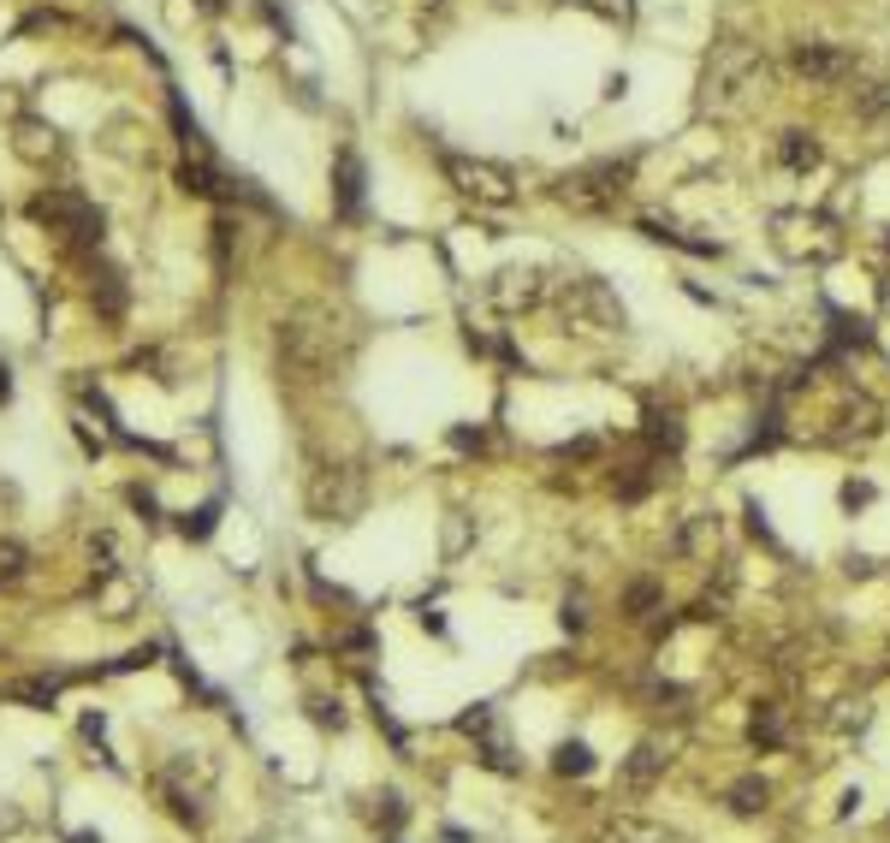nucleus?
Instances as JSON below:
<instances>
[{
    "instance_id": "34",
    "label": "nucleus",
    "mask_w": 890,
    "mask_h": 843,
    "mask_svg": "<svg viewBox=\"0 0 890 843\" xmlns=\"http://www.w3.org/2000/svg\"><path fill=\"white\" fill-rule=\"evenodd\" d=\"M416 7H440V0H416Z\"/></svg>"
},
{
    "instance_id": "3",
    "label": "nucleus",
    "mask_w": 890,
    "mask_h": 843,
    "mask_svg": "<svg viewBox=\"0 0 890 843\" xmlns=\"http://www.w3.org/2000/svg\"><path fill=\"white\" fill-rule=\"evenodd\" d=\"M30 220L48 226V232H54L66 250H78V256H96V250H101V226H107V220H101V208L89 203V196L66 191V184L36 191L30 196Z\"/></svg>"
},
{
    "instance_id": "23",
    "label": "nucleus",
    "mask_w": 890,
    "mask_h": 843,
    "mask_svg": "<svg viewBox=\"0 0 890 843\" xmlns=\"http://www.w3.org/2000/svg\"><path fill=\"white\" fill-rule=\"evenodd\" d=\"M214 511H220V506H196V511H185L178 535H185V540H208V535H214Z\"/></svg>"
},
{
    "instance_id": "22",
    "label": "nucleus",
    "mask_w": 890,
    "mask_h": 843,
    "mask_svg": "<svg viewBox=\"0 0 890 843\" xmlns=\"http://www.w3.org/2000/svg\"><path fill=\"white\" fill-rule=\"evenodd\" d=\"M730 808L736 814H760L766 808V784H760V778H742V784L730 790Z\"/></svg>"
},
{
    "instance_id": "9",
    "label": "nucleus",
    "mask_w": 890,
    "mask_h": 843,
    "mask_svg": "<svg viewBox=\"0 0 890 843\" xmlns=\"http://www.w3.org/2000/svg\"><path fill=\"white\" fill-rule=\"evenodd\" d=\"M778 250L790 261H825L837 250V232L819 220V214H778Z\"/></svg>"
},
{
    "instance_id": "12",
    "label": "nucleus",
    "mask_w": 890,
    "mask_h": 843,
    "mask_svg": "<svg viewBox=\"0 0 890 843\" xmlns=\"http://www.w3.org/2000/svg\"><path fill=\"white\" fill-rule=\"evenodd\" d=\"M12 155L30 161V167H48V161L66 155V143H60V131L48 119H36V113H24V119H12Z\"/></svg>"
},
{
    "instance_id": "17",
    "label": "nucleus",
    "mask_w": 890,
    "mask_h": 843,
    "mask_svg": "<svg viewBox=\"0 0 890 843\" xmlns=\"http://www.w3.org/2000/svg\"><path fill=\"white\" fill-rule=\"evenodd\" d=\"M861 345H873V327L861 316L831 309V345H825V357H843V350H861Z\"/></svg>"
},
{
    "instance_id": "5",
    "label": "nucleus",
    "mask_w": 890,
    "mask_h": 843,
    "mask_svg": "<svg viewBox=\"0 0 890 843\" xmlns=\"http://www.w3.org/2000/svg\"><path fill=\"white\" fill-rule=\"evenodd\" d=\"M630 179H635V161H588V167L564 173L552 184V196L570 214H612L630 196Z\"/></svg>"
},
{
    "instance_id": "35",
    "label": "nucleus",
    "mask_w": 890,
    "mask_h": 843,
    "mask_svg": "<svg viewBox=\"0 0 890 843\" xmlns=\"http://www.w3.org/2000/svg\"><path fill=\"white\" fill-rule=\"evenodd\" d=\"M386 843H398V838H386Z\"/></svg>"
},
{
    "instance_id": "27",
    "label": "nucleus",
    "mask_w": 890,
    "mask_h": 843,
    "mask_svg": "<svg viewBox=\"0 0 890 843\" xmlns=\"http://www.w3.org/2000/svg\"><path fill=\"white\" fill-rule=\"evenodd\" d=\"M612 843H671L659 826H641V820H623L618 832H612Z\"/></svg>"
},
{
    "instance_id": "25",
    "label": "nucleus",
    "mask_w": 890,
    "mask_h": 843,
    "mask_svg": "<svg viewBox=\"0 0 890 843\" xmlns=\"http://www.w3.org/2000/svg\"><path fill=\"white\" fill-rule=\"evenodd\" d=\"M701 547H719V523L712 518H695L683 528V552H701Z\"/></svg>"
},
{
    "instance_id": "13",
    "label": "nucleus",
    "mask_w": 890,
    "mask_h": 843,
    "mask_svg": "<svg viewBox=\"0 0 890 843\" xmlns=\"http://www.w3.org/2000/svg\"><path fill=\"white\" fill-rule=\"evenodd\" d=\"M457 731H463V737H481V761H487V766H499V772H517L511 742H505V731H499V713H493V707L463 713V719H457Z\"/></svg>"
},
{
    "instance_id": "15",
    "label": "nucleus",
    "mask_w": 890,
    "mask_h": 843,
    "mask_svg": "<svg viewBox=\"0 0 890 843\" xmlns=\"http://www.w3.org/2000/svg\"><path fill=\"white\" fill-rule=\"evenodd\" d=\"M641 232L653 238V244H671V250H689V256H719V238H689L683 232V226H671V220H653V214H647L641 220Z\"/></svg>"
},
{
    "instance_id": "30",
    "label": "nucleus",
    "mask_w": 890,
    "mask_h": 843,
    "mask_svg": "<svg viewBox=\"0 0 890 843\" xmlns=\"http://www.w3.org/2000/svg\"><path fill=\"white\" fill-rule=\"evenodd\" d=\"M784 737V725H778V707H766V713H760V719H754V742H778Z\"/></svg>"
},
{
    "instance_id": "32",
    "label": "nucleus",
    "mask_w": 890,
    "mask_h": 843,
    "mask_svg": "<svg viewBox=\"0 0 890 843\" xmlns=\"http://www.w3.org/2000/svg\"><path fill=\"white\" fill-rule=\"evenodd\" d=\"M7 398H12V369L0 362V405H7Z\"/></svg>"
},
{
    "instance_id": "19",
    "label": "nucleus",
    "mask_w": 890,
    "mask_h": 843,
    "mask_svg": "<svg viewBox=\"0 0 890 843\" xmlns=\"http://www.w3.org/2000/svg\"><path fill=\"white\" fill-rule=\"evenodd\" d=\"M558 7H582V12H594V18L618 24V30L635 24V0H558Z\"/></svg>"
},
{
    "instance_id": "11",
    "label": "nucleus",
    "mask_w": 890,
    "mask_h": 843,
    "mask_svg": "<svg viewBox=\"0 0 890 843\" xmlns=\"http://www.w3.org/2000/svg\"><path fill=\"white\" fill-rule=\"evenodd\" d=\"M790 66H796V78H808V84H849L855 78V54L837 42H801L790 54Z\"/></svg>"
},
{
    "instance_id": "7",
    "label": "nucleus",
    "mask_w": 890,
    "mask_h": 843,
    "mask_svg": "<svg viewBox=\"0 0 890 843\" xmlns=\"http://www.w3.org/2000/svg\"><path fill=\"white\" fill-rule=\"evenodd\" d=\"M363 499H368V482L351 463H321V470L309 475V511L321 523H351L356 511H363Z\"/></svg>"
},
{
    "instance_id": "6",
    "label": "nucleus",
    "mask_w": 890,
    "mask_h": 843,
    "mask_svg": "<svg viewBox=\"0 0 890 843\" xmlns=\"http://www.w3.org/2000/svg\"><path fill=\"white\" fill-rule=\"evenodd\" d=\"M440 167H445V184H452L463 203H475V208H511V203H517V173L499 167V161L452 155V149H445Z\"/></svg>"
},
{
    "instance_id": "31",
    "label": "nucleus",
    "mask_w": 890,
    "mask_h": 843,
    "mask_svg": "<svg viewBox=\"0 0 890 843\" xmlns=\"http://www.w3.org/2000/svg\"><path fill=\"white\" fill-rule=\"evenodd\" d=\"M867 499H873V487H867V482H849V487H843V506H849V511L867 506Z\"/></svg>"
},
{
    "instance_id": "4",
    "label": "nucleus",
    "mask_w": 890,
    "mask_h": 843,
    "mask_svg": "<svg viewBox=\"0 0 890 843\" xmlns=\"http://www.w3.org/2000/svg\"><path fill=\"white\" fill-rule=\"evenodd\" d=\"M546 304L564 316V327H576V333H623L618 292L606 280H594V273H564V280H552V297H546Z\"/></svg>"
},
{
    "instance_id": "10",
    "label": "nucleus",
    "mask_w": 890,
    "mask_h": 843,
    "mask_svg": "<svg viewBox=\"0 0 890 843\" xmlns=\"http://www.w3.org/2000/svg\"><path fill=\"white\" fill-rule=\"evenodd\" d=\"M84 261V280H89V304H96V316L101 321H119L125 316V304H131V285H125V273L113 268L107 256H78Z\"/></svg>"
},
{
    "instance_id": "33",
    "label": "nucleus",
    "mask_w": 890,
    "mask_h": 843,
    "mask_svg": "<svg viewBox=\"0 0 890 843\" xmlns=\"http://www.w3.org/2000/svg\"><path fill=\"white\" fill-rule=\"evenodd\" d=\"M72 843H101V838H89V832H78V838H72Z\"/></svg>"
},
{
    "instance_id": "21",
    "label": "nucleus",
    "mask_w": 890,
    "mask_h": 843,
    "mask_svg": "<svg viewBox=\"0 0 890 843\" xmlns=\"http://www.w3.org/2000/svg\"><path fill=\"white\" fill-rule=\"evenodd\" d=\"M552 766H558V772H564V778H582V772H594V754H588V742H558Z\"/></svg>"
},
{
    "instance_id": "24",
    "label": "nucleus",
    "mask_w": 890,
    "mask_h": 843,
    "mask_svg": "<svg viewBox=\"0 0 890 843\" xmlns=\"http://www.w3.org/2000/svg\"><path fill=\"white\" fill-rule=\"evenodd\" d=\"M380 808H374V820L380 826H386V832H398V826H404V814H410V808H404V796H398V790H380Z\"/></svg>"
},
{
    "instance_id": "2",
    "label": "nucleus",
    "mask_w": 890,
    "mask_h": 843,
    "mask_svg": "<svg viewBox=\"0 0 890 843\" xmlns=\"http://www.w3.org/2000/svg\"><path fill=\"white\" fill-rule=\"evenodd\" d=\"M274 362H279V374H285V381H297V386L327 381V374H333V362H339L333 321L315 316V309L285 316V321L274 327Z\"/></svg>"
},
{
    "instance_id": "29",
    "label": "nucleus",
    "mask_w": 890,
    "mask_h": 843,
    "mask_svg": "<svg viewBox=\"0 0 890 843\" xmlns=\"http://www.w3.org/2000/svg\"><path fill=\"white\" fill-rule=\"evenodd\" d=\"M24 576V547H0V588H12Z\"/></svg>"
},
{
    "instance_id": "14",
    "label": "nucleus",
    "mask_w": 890,
    "mask_h": 843,
    "mask_svg": "<svg viewBox=\"0 0 890 843\" xmlns=\"http://www.w3.org/2000/svg\"><path fill=\"white\" fill-rule=\"evenodd\" d=\"M333 196H339V214H363V155L356 149H339Z\"/></svg>"
},
{
    "instance_id": "20",
    "label": "nucleus",
    "mask_w": 890,
    "mask_h": 843,
    "mask_svg": "<svg viewBox=\"0 0 890 843\" xmlns=\"http://www.w3.org/2000/svg\"><path fill=\"white\" fill-rule=\"evenodd\" d=\"M659 772H665V754H659V742H641V749H635V761L623 766V778H630V784H653Z\"/></svg>"
},
{
    "instance_id": "8",
    "label": "nucleus",
    "mask_w": 890,
    "mask_h": 843,
    "mask_svg": "<svg viewBox=\"0 0 890 843\" xmlns=\"http://www.w3.org/2000/svg\"><path fill=\"white\" fill-rule=\"evenodd\" d=\"M481 297H487L493 309H505V316H529V309H541L546 297H552V280H546L541 268H529V261H505L499 273H487Z\"/></svg>"
},
{
    "instance_id": "26",
    "label": "nucleus",
    "mask_w": 890,
    "mask_h": 843,
    "mask_svg": "<svg viewBox=\"0 0 890 843\" xmlns=\"http://www.w3.org/2000/svg\"><path fill=\"white\" fill-rule=\"evenodd\" d=\"M623 606H630V618H635V624H641V618H653V606H659V588H653V583H635Z\"/></svg>"
},
{
    "instance_id": "18",
    "label": "nucleus",
    "mask_w": 890,
    "mask_h": 843,
    "mask_svg": "<svg viewBox=\"0 0 890 843\" xmlns=\"http://www.w3.org/2000/svg\"><path fill=\"white\" fill-rule=\"evenodd\" d=\"M647 446L653 451H677L683 446V422H677V410H647Z\"/></svg>"
},
{
    "instance_id": "1",
    "label": "nucleus",
    "mask_w": 890,
    "mask_h": 843,
    "mask_svg": "<svg viewBox=\"0 0 890 843\" xmlns=\"http://www.w3.org/2000/svg\"><path fill=\"white\" fill-rule=\"evenodd\" d=\"M766 90H772L766 54H760L754 42H742V36H724V42H712V54L701 66V95H695V107H701L707 119H748V113L766 102Z\"/></svg>"
},
{
    "instance_id": "28",
    "label": "nucleus",
    "mask_w": 890,
    "mask_h": 843,
    "mask_svg": "<svg viewBox=\"0 0 890 843\" xmlns=\"http://www.w3.org/2000/svg\"><path fill=\"white\" fill-rule=\"evenodd\" d=\"M309 719H315V725H333V731H339V725H345V701H339V695H333V701H327V695L309 701Z\"/></svg>"
},
{
    "instance_id": "16",
    "label": "nucleus",
    "mask_w": 890,
    "mask_h": 843,
    "mask_svg": "<svg viewBox=\"0 0 890 843\" xmlns=\"http://www.w3.org/2000/svg\"><path fill=\"white\" fill-rule=\"evenodd\" d=\"M778 161L790 173H813L825 161V149H819V137H813V131H784L778 137Z\"/></svg>"
}]
</instances>
